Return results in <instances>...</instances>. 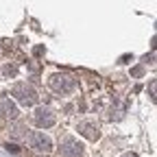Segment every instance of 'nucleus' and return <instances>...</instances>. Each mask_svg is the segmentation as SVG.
I'll return each mask as SVG.
<instances>
[{
    "label": "nucleus",
    "instance_id": "1",
    "mask_svg": "<svg viewBox=\"0 0 157 157\" xmlns=\"http://www.w3.org/2000/svg\"><path fill=\"white\" fill-rule=\"evenodd\" d=\"M11 96H13L22 107H35L37 101H39V96H37L35 87L29 85V83H15L13 90H11Z\"/></svg>",
    "mask_w": 157,
    "mask_h": 157
},
{
    "label": "nucleus",
    "instance_id": "2",
    "mask_svg": "<svg viewBox=\"0 0 157 157\" xmlns=\"http://www.w3.org/2000/svg\"><path fill=\"white\" fill-rule=\"evenodd\" d=\"M48 85L55 94H72L76 90V78L70 76V74H52L48 78Z\"/></svg>",
    "mask_w": 157,
    "mask_h": 157
},
{
    "label": "nucleus",
    "instance_id": "3",
    "mask_svg": "<svg viewBox=\"0 0 157 157\" xmlns=\"http://www.w3.org/2000/svg\"><path fill=\"white\" fill-rule=\"evenodd\" d=\"M59 155L61 157H83V144L74 137H63L59 142Z\"/></svg>",
    "mask_w": 157,
    "mask_h": 157
},
{
    "label": "nucleus",
    "instance_id": "4",
    "mask_svg": "<svg viewBox=\"0 0 157 157\" xmlns=\"http://www.w3.org/2000/svg\"><path fill=\"white\" fill-rule=\"evenodd\" d=\"M33 120L39 129H50L55 122H57V116L50 107H37L35 113H33Z\"/></svg>",
    "mask_w": 157,
    "mask_h": 157
},
{
    "label": "nucleus",
    "instance_id": "5",
    "mask_svg": "<svg viewBox=\"0 0 157 157\" xmlns=\"http://www.w3.org/2000/svg\"><path fill=\"white\" fill-rule=\"evenodd\" d=\"M31 146L37 151V153H50L52 151V140L44 133V131H35L31 135Z\"/></svg>",
    "mask_w": 157,
    "mask_h": 157
},
{
    "label": "nucleus",
    "instance_id": "6",
    "mask_svg": "<svg viewBox=\"0 0 157 157\" xmlns=\"http://www.w3.org/2000/svg\"><path fill=\"white\" fill-rule=\"evenodd\" d=\"M76 131L81 133L83 137H87V140H98V137H101V129H98V124H96V122H92V120H83V122H78Z\"/></svg>",
    "mask_w": 157,
    "mask_h": 157
},
{
    "label": "nucleus",
    "instance_id": "7",
    "mask_svg": "<svg viewBox=\"0 0 157 157\" xmlns=\"http://www.w3.org/2000/svg\"><path fill=\"white\" fill-rule=\"evenodd\" d=\"M0 113H2L5 118H9V120H15V118L20 116L17 105L13 101H9V98H0Z\"/></svg>",
    "mask_w": 157,
    "mask_h": 157
},
{
    "label": "nucleus",
    "instance_id": "8",
    "mask_svg": "<svg viewBox=\"0 0 157 157\" xmlns=\"http://www.w3.org/2000/svg\"><path fill=\"white\" fill-rule=\"evenodd\" d=\"M2 74H5V76H15V74H17V68H15L13 63H7V66L2 68Z\"/></svg>",
    "mask_w": 157,
    "mask_h": 157
},
{
    "label": "nucleus",
    "instance_id": "9",
    "mask_svg": "<svg viewBox=\"0 0 157 157\" xmlns=\"http://www.w3.org/2000/svg\"><path fill=\"white\" fill-rule=\"evenodd\" d=\"M5 151L11 153V155H20V146L17 144H5Z\"/></svg>",
    "mask_w": 157,
    "mask_h": 157
},
{
    "label": "nucleus",
    "instance_id": "10",
    "mask_svg": "<svg viewBox=\"0 0 157 157\" xmlns=\"http://www.w3.org/2000/svg\"><path fill=\"white\" fill-rule=\"evenodd\" d=\"M131 74H133V76H142V74H144V68H133Z\"/></svg>",
    "mask_w": 157,
    "mask_h": 157
},
{
    "label": "nucleus",
    "instance_id": "11",
    "mask_svg": "<svg viewBox=\"0 0 157 157\" xmlns=\"http://www.w3.org/2000/svg\"><path fill=\"white\" fill-rule=\"evenodd\" d=\"M33 55H35V57H39V55H44V46H37V48L33 50Z\"/></svg>",
    "mask_w": 157,
    "mask_h": 157
},
{
    "label": "nucleus",
    "instance_id": "12",
    "mask_svg": "<svg viewBox=\"0 0 157 157\" xmlns=\"http://www.w3.org/2000/svg\"><path fill=\"white\" fill-rule=\"evenodd\" d=\"M151 98H153V101H155V81L151 83Z\"/></svg>",
    "mask_w": 157,
    "mask_h": 157
},
{
    "label": "nucleus",
    "instance_id": "13",
    "mask_svg": "<svg viewBox=\"0 0 157 157\" xmlns=\"http://www.w3.org/2000/svg\"><path fill=\"white\" fill-rule=\"evenodd\" d=\"M122 157H137V155H135V153H124Z\"/></svg>",
    "mask_w": 157,
    "mask_h": 157
}]
</instances>
